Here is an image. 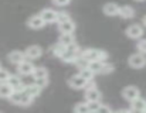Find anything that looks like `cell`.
<instances>
[{"label":"cell","instance_id":"cell-6","mask_svg":"<svg viewBox=\"0 0 146 113\" xmlns=\"http://www.w3.org/2000/svg\"><path fill=\"white\" fill-rule=\"evenodd\" d=\"M126 35L132 40H141L143 35V27L139 24H132L126 28Z\"/></svg>","mask_w":146,"mask_h":113},{"label":"cell","instance_id":"cell-22","mask_svg":"<svg viewBox=\"0 0 146 113\" xmlns=\"http://www.w3.org/2000/svg\"><path fill=\"white\" fill-rule=\"evenodd\" d=\"M33 78L34 79H41V78H48V71L44 66H36L34 72H33Z\"/></svg>","mask_w":146,"mask_h":113},{"label":"cell","instance_id":"cell-23","mask_svg":"<svg viewBox=\"0 0 146 113\" xmlns=\"http://www.w3.org/2000/svg\"><path fill=\"white\" fill-rule=\"evenodd\" d=\"M65 48L67 47H64L62 44H60V43H57V44H54V45H51V48H50V53L52 54L54 56H60L62 55V53L65 51Z\"/></svg>","mask_w":146,"mask_h":113},{"label":"cell","instance_id":"cell-19","mask_svg":"<svg viewBox=\"0 0 146 113\" xmlns=\"http://www.w3.org/2000/svg\"><path fill=\"white\" fill-rule=\"evenodd\" d=\"M13 92H14V89L7 83V82H3V83H0V98H10L11 95H13Z\"/></svg>","mask_w":146,"mask_h":113},{"label":"cell","instance_id":"cell-9","mask_svg":"<svg viewBox=\"0 0 146 113\" xmlns=\"http://www.w3.org/2000/svg\"><path fill=\"white\" fill-rule=\"evenodd\" d=\"M27 26H29L31 30H41V28L46 26V23H44V20L41 18L40 14H36V16H31V17L27 20Z\"/></svg>","mask_w":146,"mask_h":113},{"label":"cell","instance_id":"cell-15","mask_svg":"<svg viewBox=\"0 0 146 113\" xmlns=\"http://www.w3.org/2000/svg\"><path fill=\"white\" fill-rule=\"evenodd\" d=\"M58 30L61 31V34H72L75 31V23L72 20L61 23V24H58Z\"/></svg>","mask_w":146,"mask_h":113},{"label":"cell","instance_id":"cell-39","mask_svg":"<svg viewBox=\"0 0 146 113\" xmlns=\"http://www.w3.org/2000/svg\"><path fill=\"white\" fill-rule=\"evenodd\" d=\"M111 113H116V112H111Z\"/></svg>","mask_w":146,"mask_h":113},{"label":"cell","instance_id":"cell-37","mask_svg":"<svg viewBox=\"0 0 146 113\" xmlns=\"http://www.w3.org/2000/svg\"><path fill=\"white\" fill-rule=\"evenodd\" d=\"M142 23H143V26H145V27H146V16H145V17H143V18H142Z\"/></svg>","mask_w":146,"mask_h":113},{"label":"cell","instance_id":"cell-7","mask_svg":"<svg viewBox=\"0 0 146 113\" xmlns=\"http://www.w3.org/2000/svg\"><path fill=\"white\" fill-rule=\"evenodd\" d=\"M68 85H70L72 89H84V88H87L88 82H87L80 74H77V75H74V76H71V78L68 79Z\"/></svg>","mask_w":146,"mask_h":113},{"label":"cell","instance_id":"cell-2","mask_svg":"<svg viewBox=\"0 0 146 113\" xmlns=\"http://www.w3.org/2000/svg\"><path fill=\"white\" fill-rule=\"evenodd\" d=\"M9 99L13 105H17V106H30L33 103V98L24 89L23 91H14L13 95Z\"/></svg>","mask_w":146,"mask_h":113},{"label":"cell","instance_id":"cell-40","mask_svg":"<svg viewBox=\"0 0 146 113\" xmlns=\"http://www.w3.org/2000/svg\"><path fill=\"white\" fill-rule=\"evenodd\" d=\"M0 69H1V65H0Z\"/></svg>","mask_w":146,"mask_h":113},{"label":"cell","instance_id":"cell-30","mask_svg":"<svg viewBox=\"0 0 146 113\" xmlns=\"http://www.w3.org/2000/svg\"><path fill=\"white\" fill-rule=\"evenodd\" d=\"M10 76H11V74L9 72V71H6V69H0V83H3V82H7L9 79H10Z\"/></svg>","mask_w":146,"mask_h":113},{"label":"cell","instance_id":"cell-36","mask_svg":"<svg viewBox=\"0 0 146 113\" xmlns=\"http://www.w3.org/2000/svg\"><path fill=\"white\" fill-rule=\"evenodd\" d=\"M116 113H129V110H126V109H121V110H118Z\"/></svg>","mask_w":146,"mask_h":113},{"label":"cell","instance_id":"cell-12","mask_svg":"<svg viewBox=\"0 0 146 113\" xmlns=\"http://www.w3.org/2000/svg\"><path fill=\"white\" fill-rule=\"evenodd\" d=\"M9 61L11 62V64H14V65H20L21 62H24L26 61V54L23 53V51H19V50H16V51H11L10 54H9Z\"/></svg>","mask_w":146,"mask_h":113},{"label":"cell","instance_id":"cell-21","mask_svg":"<svg viewBox=\"0 0 146 113\" xmlns=\"http://www.w3.org/2000/svg\"><path fill=\"white\" fill-rule=\"evenodd\" d=\"M58 43L62 44L64 47H70V45L75 44V37H74V34H61Z\"/></svg>","mask_w":146,"mask_h":113},{"label":"cell","instance_id":"cell-42","mask_svg":"<svg viewBox=\"0 0 146 113\" xmlns=\"http://www.w3.org/2000/svg\"><path fill=\"white\" fill-rule=\"evenodd\" d=\"M145 113H146V112H145Z\"/></svg>","mask_w":146,"mask_h":113},{"label":"cell","instance_id":"cell-14","mask_svg":"<svg viewBox=\"0 0 146 113\" xmlns=\"http://www.w3.org/2000/svg\"><path fill=\"white\" fill-rule=\"evenodd\" d=\"M118 16L122 17V18H125V20L133 18V17H135V9H133L132 6H121Z\"/></svg>","mask_w":146,"mask_h":113},{"label":"cell","instance_id":"cell-35","mask_svg":"<svg viewBox=\"0 0 146 113\" xmlns=\"http://www.w3.org/2000/svg\"><path fill=\"white\" fill-rule=\"evenodd\" d=\"M70 1L71 0H52V3L55 6H67V4H70Z\"/></svg>","mask_w":146,"mask_h":113},{"label":"cell","instance_id":"cell-24","mask_svg":"<svg viewBox=\"0 0 146 113\" xmlns=\"http://www.w3.org/2000/svg\"><path fill=\"white\" fill-rule=\"evenodd\" d=\"M74 113H92V112H91L88 103L85 102V103H77L74 106Z\"/></svg>","mask_w":146,"mask_h":113},{"label":"cell","instance_id":"cell-18","mask_svg":"<svg viewBox=\"0 0 146 113\" xmlns=\"http://www.w3.org/2000/svg\"><path fill=\"white\" fill-rule=\"evenodd\" d=\"M24 91H26V92H27L33 99H34V98H37V96L41 93V88H40L38 85H36L34 82H33V83H30V85H26V86H24Z\"/></svg>","mask_w":146,"mask_h":113},{"label":"cell","instance_id":"cell-5","mask_svg":"<svg viewBox=\"0 0 146 113\" xmlns=\"http://www.w3.org/2000/svg\"><path fill=\"white\" fill-rule=\"evenodd\" d=\"M128 64L131 68H135V69H141L146 65V56L145 54H141V53H136V54H132L128 59Z\"/></svg>","mask_w":146,"mask_h":113},{"label":"cell","instance_id":"cell-32","mask_svg":"<svg viewBox=\"0 0 146 113\" xmlns=\"http://www.w3.org/2000/svg\"><path fill=\"white\" fill-rule=\"evenodd\" d=\"M34 83L36 85H38L41 89L43 88H46L47 85H48V78H41V79H34Z\"/></svg>","mask_w":146,"mask_h":113},{"label":"cell","instance_id":"cell-31","mask_svg":"<svg viewBox=\"0 0 146 113\" xmlns=\"http://www.w3.org/2000/svg\"><path fill=\"white\" fill-rule=\"evenodd\" d=\"M136 48H138V53H141V54H146V40L145 38L138 41Z\"/></svg>","mask_w":146,"mask_h":113},{"label":"cell","instance_id":"cell-17","mask_svg":"<svg viewBox=\"0 0 146 113\" xmlns=\"http://www.w3.org/2000/svg\"><path fill=\"white\" fill-rule=\"evenodd\" d=\"M119 9H121V6H118L116 3H106L102 10H104V13L106 16H118L119 14Z\"/></svg>","mask_w":146,"mask_h":113},{"label":"cell","instance_id":"cell-34","mask_svg":"<svg viewBox=\"0 0 146 113\" xmlns=\"http://www.w3.org/2000/svg\"><path fill=\"white\" fill-rule=\"evenodd\" d=\"M111 112H112V109H111L108 105H101L99 109H98L95 113H111Z\"/></svg>","mask_w":146,"mask_h":113},{"label":"cell","instance_id":"cell-33","mask_svg":"<svg viewBox=\"0 0 146 113\" xmlns=\"http://www.w3.org/2000/svg\"><path fill=\"white\" fill-rule=\"evenodd\" d=\"M88 103V106H90V109H91V112L95 113L99 109V106H101V102H87Z\"/></svg>","mask_w":146,"mask_h":113},{"label":"cell","instance_id":"cell-4","mask_svg":"<svg viewBox=\"0 0 146 113\" xmlns=\"http://www.w3.org/2000/svg\"><path fill=\"white\" fill-rule=\"evenodd\" d=\"M122 96H123V99H126L128 102H133V101H136V99L141 98V91H139V88H136V86H133V85H129V86L123 88Z\"/></svg>","mask_w":146,"mask_h":113},{"label":"cell","instance_id":"cell-10","mask_svg":"<svg viewBox=\"0 0 146 113\" xmlns=\"http://www.w3.org/2000/svg\"><path fill=\"white\" fill-rule=\"evenodd\" d=\"M34 69H36L34 64H33L31 61H27V59H26L24 62H21V64L17 66L19 74H20V75H24V76H27V75H33Z\"/></svg>","mask_w":146,"mask_h":113},{"label":"cell","instance_id":"cell-20","mask_svg":"<svg viewBox=\"0 0 146 113\" xmlns=\"http://www.w3.org/2000/svg\"><path fill=\"white\" fill-rule=\"evenodd\" d=\"M131 109H135V110H139V112L145 113L146 112V99L139 98V99L131 102Z\"/></svg>","mask_w":146,"mask_h":113},{"label":"cell","instance_id":"cell-26","mask_svg":"<svg viewBox=\"0 0 146 113\" xmlns=\"http://www.w3.org/2000/svg\"><path fill=\"white\" fill-rule=\"evenodd\" d=\"M102 64L104 62H101V61H94V62H90V65H88V68L94 72V74H101V69H102Z\"/></svg>","mask_w":146,"mask_h":113},{"label":"cell","instance_id":"cell-27","mask_svg":"<svg viewBox=\"0 0 146 113\" xmlns=\"http://www.w3.org/2000/svg\"><path fill=\"white\" fill-rule=\"evenodd\" d=\"M68 20H71L68 13H65V11H58V13H57V23H58V24L65 23V21H68Z\"/></svg>","mask_w":146,"mask_h":113},{"label":"cell","instance_id":"cell-41","mask_svg":"<svg viewBox=\"0 0 146 113\" xmlns=\"http://www.w3.org/2000/svg\"><path fill=\"white\" fill-rule=\"evenodd\" d=\"M0 113H1V112H0Z\"/></svg>","mask_w":146,"mask_h":113},{"label":"cell","instance_id":"cell-11","mask_svg":"<svg viewBox=\"0 0 146 113\" xmlns=\"http://www.w3.org/2000/svg\"><path fill=\"white\" fill-rule=\"evenodd\" d=\"M41 18L44 20L46 24L48 23H57V11L52 10V9H43L41 13H40Z\"/></svg>","mask_w":146,"mask_h":113},{"label":"cell","instance_id":"cell-38","mask_svg":"<svg viewBox=\"0 0 146 113\" xmlns=\"http://www.w3.org/2000/svg\"><path fill=\"white\" fill-rule=\"evenodd\" d=\"M135 1H145V0H135Z\"/></svg>","mask_w":146,"mask_h":113},{"label":"cell","instance_id":"cell-1","mask_svg":"<svg viewBox=\"0 0 146 113\" xmlns=\"http://www.w3.org/2000/svg\"><path fill=\"white\" fill-rule=\"evenodd\" d=\"M81 54H82V50L77 44H72V45L65 48V51L62 53V55L60 56V59L62 62H65V64H74L81 56Z\"/></svg>","mask_w":146,"mask_h":113},{"label":"cell","instance_id":"cell-28","mask_svg":"<svg viewBox=\"0 0 146 113\" xmlns=\"http://www.w3.org/2000/svg\"><path fill=\"white\" fill-rule=\"evenodd\" d=\"M75 65H77V68H80V71L81 69H85V68H88V65H90V62L84 58V56H80L75 62H74Z\"/></svg>","mask_w":146,"mask_h":113},{"label":"cell","instance_id":"cell-16","mask_svg":"<svg viewBox=\"0 0 146 113\" xmlns=\"http://www.w3.org/2000/svg\"><path fill=\"white\" fill-rule=\"evenodd\" d=\"M7 83H9L14 91H23V89H24V86H23V81H21V78H20L19 75H11L10 79L7 81Z\"/></svg>","mask_w":146,"mask_h":113},{"label":"cell","instance_id":"cell-25","mask_svg":"<svg viewBox=\"0 0 146 113\" xmlns=\"http://www.w3.org/2000/svg\"><path fill=\"white\" fill-rule=\"evenodd\" d=\"M80 75H81L87 82H91V81H94V75H95V74H94L90 68H85V69H81V71H80Z\"/></svg>","mask_w":146,"mask_h":113},{"label":"cell","instance_id":"cell-29","mask_svg":"<svg viewBox=\"0 0 146 113\" xmlns=\"http://www.w3.org/2000/svg\"><path fill=\"white\" fill-rule=\"evenodd\" d=\"M112 72H113V65L109 64V62H104V64H102L101 74H102V75H108V74H112Z\"/></svg>","mask_w":146,"mask_h":113},{"label":"cell","instance_id":"cell-3","mask_svg":"<svg viewBox=\"0 0 146 113\" xmlns=\"http://www.w3.org/2000/svg\"><path fill=\"white\" fill-rule=\"evenodd\" d=\"M81 56H84L88 62H94V61L105 62L108 59V53L104 50H97V48H87V50H82Z\"/></svg>","mask_w":146,"mask_h":113},{"label":"cell","instance_id":"cell-8","mask_svg":"<svg viewBox=\"0 0 146 113\" xmlns=\"http://www.w3.org/2000/svg\"><path fill=\"white\" fill-rule=\"evenodd\" d=\"M24 54H26V58H27V59L34 61V59H38L40 56L43 55V48H41L40 45H30V47L24 51Z\"/></svg>","mask_w":146,"mask_h":113},{"label":"cell","instance_id":"cell-13","mask_svg":"<svg viewBox=\"0 0 146 113\" xmlns=\"http://www.w3.org/2000/svg\"><path fill=\"white\" fill-rule=\"evenodd\" d=\"M85 101L87 102H101V92L97 88H87Z\"/></svg>","mask_w":146,"mask_h":113}]
</instances>
